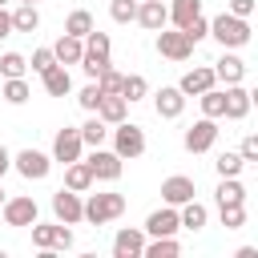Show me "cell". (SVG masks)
<instances>
[{
    "label": "cell",
    "mask_w": 258,
    "mask_h": 258,
    "mask_svg": "<svg viewBox=\"0 0 258 258\" xmlns=\"http://www.w3.org/2000/svg\"><path fill=\"white\" fill-rule=\"evenodd\" d=\"M40 81H44V93H48V97H64V93H73V77H69V69H64V64L44 69V73H40Z\"/></svg>",
    "instance_id": "cell-20"
},
{
    "label": "cell",
    "mask_w": 258,
    "mask_h": 258,
    "mask_svg": "<svg viewBox=\"0 0 258 258\" xmlns=\"http://www.w3.org/2000/svg\"><path fill=\"white\" fill-rule=\"evenodd\" d=\"M238 153H242V161H258V137H254V133H246Z\"/></svg>",
    "instance_id": "cell-43"
},
{
    "label": "cell",
    "mask_w": 258,
    "mask_h": 258,
    "mask_svg": "<svg viewBox=\"0 0 258 258\" xmlns=\"http://www.w3.org/2000/svg\"><path fill=\"white\" fill-rule=\"evenodd\" d=\"M177 222H181V230H202L206 222H210V210L198 202V198H189V202H181V210H177Z\"/></svg>",
    "instance_id": "cell-23"
},
{
    "label": "cell",
    "mask_w": 258,
    "mask_h": 258,
    "mask_svg": "<svg viewBox=\"0 0 258 258\" xmlns=\"http://www.w3.org/2000/svg\"><path fill=\"white\" fill-rule=\"evenodd\" d=\"M0 218H4L8 226H32V222L40 218V210H36L32 198H8V202L0 206Z\"/></svg>",
    "instance_id": "cell-12"
},
{
    "label": "cell",
    "mask_w": 258,
    "mask_h": 258,
    "mask_svg": "<svg viewBox=\"0 0 258 258\" xmlns=\"http://www.w3.org/2000/svg\"><path fill=\"white\" fill-rule=\"evenodd\" d=\"M8 169H12V153H8V149H4V145H0V177H4V173H8Z\"/></svg>",
    "instance_id": "cell-46"
},
{
    "label": "cell",
    "mask_w": 258,
    "mask_h": 258,
    "mask_svg": "<svg viewBox=\"0 0 258 258\" xmlns=\"http://www.w3.org/2000/svg\"><path fill=\"white\" fill-rule=\"evenodd\" d=\"M105 137H109V125H105L101 117H89V121L81 125V141H85V145L97 149V145H105Z\"/></svg>",
    "instance_id": "cell-30"
},
{
    "label": "cell",
    "mask_w": 258,
    "mask_h": 258,
    "mask_svg": "<svg viewBox=\"0 0 258 258\" xmlns=\"http://www.w3.org/2000/svg\"><path fill=\"white\" fill-rule=\"evenodd\" d=\"M113 153L125 161H133V157H141L145 153V133H141V125H129V121H117V129H113Z\"/></svg>",
    "instance_id": "cell-4"
},
{
    "label": "cell",
    "mask_w": 258,
    "mask_h": 258,
    "mask_svg": "<svg viewBox=\"0 0 258 258\" xmlns=\"http://www.w3.org/2000/svg\"><path fill=\"white\" fill-rule=\"evenodd\" d=\"M81 149H85V141H81V129H60L56 133V141H52V161H60V165H69V161H77L81 157Z\"/></svg>",
    "instance_id": "cell-13"
},
{
    "label": "cell",
    "mask_w": 258,
    "mask_h": 258,
    "mask_svg": "<svg viewBox=\"0 0 258 258\" xmlns=\"http://www.w3.org/2000/svg\"><path fill=\"white\" fill-rule=\"evenodd\" d=\"M81 52H85V40L81 36H60L56 44H52V56H56V64H81Z\"/></svg>",
    "instance_id": "cell-24"
},
{
    "label": "cell",
    "mask_w": 258,
    "mask_h": 258,
    "mask_svg": "<svg viewBox=\"0 0 258 258\" xmlns=\"http://www.w3.org/2000/svg\"><path fill=\"white\" fill-rule=\"evenodd\" d=\"M109 64H113V60H109V32H97V28H93V32L85 36V52H81V69H85V73H89V77L97 81V73H105Z\"/></svg>",
    "instance_id": "cell-3"
},
{
    "label": "cell",
    "mask_w": 258,
    "mask_h": 258,
    "mask_svg": "<svg viewBox=\"0 0 258 258\" xmlns=\"http://www.w3.org/2000/svg\"><path fill=\"white\" fill-rule=\"evenodd\" d=\"M194 194H198V185H194V177H185V173H173V177L161 181V198H165V206H181V202H189Z\"/></svg>",
    "instance_id": "cell-17"
},
{
    "label": "cell",
    "mask_w": 258,
    "mask_h": 258,
    "mask_svg": "<svg viewBox=\"0 0 258 258\" xmlns=\"http://www.w3.org/2000/svg\"><path fill=\"white\" fill-rule=\"evenodd\" d=\"M250 101H254L250 89H242V85H226V89H222V117L242 121V117L250 113Z\"/></svg>",
    "instance_id": "cell-11"
},
{
    "label": "cell",
    "mask_w": 258,
    "mask_h": 258,
    "mask_svg": "<svg viewBox=\"0 0 258 258\" xmlns=\"http://www.w3.org/2000/svg\"><path fill=\"white\" fill-rule=\"evenodd\" d=\"M121 214H125V194H89V202L81 210V222L105 226V222H113Z\"/></svg>",
    "instance_id": "cell-2"
},
{
    "label": "cell",
    "mask_w": 258,
    "mask_h": 258,
    "mask_svg": "<svg viewBox=\"0 0 258 258\" xmlns=\"http://www.w3.org/2000/svg\"><path fill=\"white\" fill-rule=\"evenodd\" d=\"M93 28H97V24H93V12H85V8L69 12V20H64V32H69V36H81V40H85Z\"/></svg>",
    "instance_id": "cell-28"
},
{
    "label": "cell",
    "mask_w": 258,
    "mask_h": 258,
    "mask_svg": "<svg viewBox=\"0 0 258 258\" xmlns=\"http://www.w3.org/2000/svg\"><path fill=\"white\" fill-rule=\"evenodd\" d=\"M214 77L226 81V85H242V77H246V60L234 56V52H226L222 60H214Z\"/></svg>",
    "instance_id": "cell-19"
},
{
    "label": "cell",
    "mask_w": 258,
    "mask_h": 258,
    "mask_svg": "<svg viewBox=\"0 0 258 258\" xmlns=\"http://www.w3.org/2000/svg\"><path fill=\"white\" fill-rule=\"evenodd\" d=\"M214 69H189L181 81H177V89L185 93V97H198V93H206V89H214Z\"/></svg>",
    "instance_id": "cell-21"
},
{
    "label": "cell",
    "mask_w": 258,
    "mask_h": 258,
    "mask_svg": "<svg viewBox=\"0 0 258 258\" xmlns=\"http://www.w3.org/2000/svg\"><path fill=\"white\" fill-rule=\"evenodd\" d=\"M32 246L36 250H73V230L64 222H52V226L32 222Z\"/></svg>",
    "instance_id": "cell-5"
},
{
    "label": "cell",
    "mask_w": 258,
    "mask_h": 258,
    "mask_svg": "<svg viewBox=\"0 0 258 258\" xmlns=\"http://www.w3.org/2000/svg\"><path fill=\"white\" fill-rule=\"evenodd\" d=\"M89 169H93V181H117L125 165H121V157H117L113 149H101V145H97V149L89 153Z\"/></svg>",
    "instance_id": "cell-9"
},
{
    "label": "cell",
    "mask_w": 258,
    "mask_h": 258,
    "mask_svg": "<svg viewBox=\"0 0 258 258\" xmlns=\"http://www.w3.org/2000/svg\"><path fill=\"white\" fill-rule=\"evenodd\" d=\"M125 113H129V101H125L121 93H105V97H101V105H97V117H101L105 125L125 121Z\"/></svg>",
    "instance_id": "cell-22"
},
{
    "label": "cell",
    "mask_w": 258,
    "mask_h": 258,
    "mask_svg": "<svg viewBox=\"0 0 258 258\" xmlns=\"http://www.w3.org/2000/svg\"><path fill=\"white\" fill-rule=\"evenodd\" d=\"M153 109H157V117L173 121V117H181V109H185V93H181L177 85H165V89L153 93Z\"/></svg>",
    "instance_id": "cell-15"
},
{
    "label": "cell",
    "mask_w": 258,
    "mask_h": 258,
    "mask_svg": "<svg viewBox=\"0 0 258 258\" xmlns=\"http://www.w3.org/2000/svg\"><path fill=\"white\" fill-rule=\"evenodd\" d=\"M157 52L165 60H189L194 56V40L181 28H157Z\"/></svg>",
    "instance_id": "cell-6"
},
{
    "label": "cell",
    "mask_w": 258,
    "mask_h": 258,
    "mask_svg": "<svg viewBox=\"0 0 258 258\" xmlns=\"http://www.w3.org/2000/svg\"><path fill=\"white\" fill-rule=\"evenodd\" d=\"M141 250H145V230H133V226L117 230V238H113V258H141Z\"/></svg>",
    "instance_id": "cell-18"
},
{
    "label": "cell",
    "mask_w": 258,
    "mask_h": 258,
    "mask_svg": "<svg viewBox=\"0 0 258 258\" xmlns=\"http://www.w3.org/2000/svg\"><path fill=\"white\" fill-rule=\"evenodd\" d=\"M28 97H32V89H28L24 77H4V101L8 105H24Z\"/></svg>",
    "instance_id": "cell-29"
},
{
    "label": "cell",
    "mask_w": 258,
    "mask_h": 258,
    "mask_svg": "<svg viewBox=\"0 0 258 258\" xmlns=\"http://www.w3.org/2000/svg\"><path fill=\"white\" fill-rule=\"evenodd\" d=\"M145 93H149V85H145V77H137V73H133V77H121V97H125L129 105H133V101H141Z\"/></svg>",
    "instance_id": "cell-34"
},
{
    "label": "cell",
    "mask_w": 258,
    "mask_h": 258,
    "mask_svg": "<svg viewBox=\"0 0 258 258\" xmlns=\"http://www.w3.org/2000/svg\"><path fill=\"white\" fill-rule=\"evenodd\" d=\"M133 20L141 28H149V32H157V28L169 24V8H165V0H137V16Z\"/></svg>",
    "instance_id": "cell-16"
},
{
    "label": "cell",
    "mask_w": 258,
    "mask_h": 258,
    "mask_svg": "<svg viewBox=\"0 0 258 258\" xmlns=\"http://www.w3.org/2000/svg\"><path fill=\"white\" fill-rule=\"evenodd\" d=\"M181 32H185V36L198 44V40H206V36H210V20H206V16H194V20H189Z\"/></svg>",
    "instance_id": "cell-40"
},
{
    "label": "cell",
    "mask_w": 258,
    "mask_h": 258,
    "mask_svg": "<svg viewBox=\"0 0 258 258\" xmlns=\"http://www.w3.org/2000/svg\"><path fill=\"white\" fill-rule=\"evenodd\" d=\"M177 230H181L177 206H161V210H153V214L145 218V234H149V238H169V234H177Z\"/></svg>",
    "instance_id": "cell-14"
},
{
    "label": "cell",
    "mask_w": 258,
    "mask_h": 258,
    "mask_svg": "<svg viewBox=\"0 0 258 258\" xmlns=\"http://www.w3.org/2000/svg\"><path fill=\"white\" fill-rule=\"evenodd\" d=\"M234 202H246V185L238 177H222L218 185V206H234Z\"/></svg>",
    "instance_id": "cell-31"
},
{
    "label": "cell",
    "mask_w": 258,
    "mask_h": 258,
    "mask_svg": "<svg viewBox=\"0 0 258 258\" xmlns=\"http://www.w3.org/2000/svg\"><path fill=\"white\" fill-rule=\"evenodd\" d=\"M28 64H32V73H44V69H52V64H56V56H52V48H36Z\"/></svg>",
    "instance_id": "cell-42"
},
{
    "label": "cell",
    "mask_w": 258,
    "mask_h": 258,
    "mask_svg": "<svg viewBox=\"0 0 258 258\" xmlns=\"http://www.w3.org/2000/svg\"><path fill=\"white\" fill-rule=\"evenodd\" d=\"M4 4H8V0H0V8H4Z\"/></svg>",
    "instance_id": "cell-49"
},
{
    "label": "cell",
    "mask_w": 258,
    "mask_h": 258,
    "mask_svg": "<svg viewBox=\"0 0 258 258\" xmlns=\"http://www.w3.org/2000/svg\"><path fill=\"white\" fill-rule=\"evenodd\" d=\"M36 28H40L36 4H20V8L12 12V32H36Z\"/></svg>",
    "instance_id": "cell-27"
},
{
    "label": "cell",
    "mask_w": 258,
    "mask_h": 258,
    "mask_svg": "<svg viewBox=\"0 0 258 258\" xmlns=\"http://www.w3.org/2000/svg\"><path fill=\"white\" fill-rule=\"evenodd\" d=\"M101 97H105V93H101V85H97V81H89V85L81 89V97H77V101H81V109H89V113H97V105H101Z\"/></svg>",
    "instance_id": "cell-39"
},
{
    "label": "cell",
    "mask_w": 258,
    "mask_h": 258,
    "mask_svg": "<svg viewBox=\"0 0 258 258\" xmlns=\"http://www.w3.org/2000/svg\"><path fill=\"white\" fill-rule=\"evenodd\" d=\"M181 246L173 242V234L169 238H153V242H145V250H141V258H173Z\"/></svg>",
    "instance_id": "cell-33"
},
{
    "label": "cell",
    "mask_w": 258,
    "mask_h": 258,
    "mask_svg": "<svg viewBox=\"0 0 258 258\" xmlns=\"http://www.w3.org/2000/svg\"><path fill=\"white\" fill-rule=\"evenodd\" d=\"M202 97V117H222V89H206V93H198Z\"/></svg>",
    "instance_id": "cell-36"
},
{
    "label": "cell",
    "mask_w": 258,
    "mask_h": 258,
    "mask_svg": "<svg viewBox=\"0 0 258 258\" xmlns=\"http://www.w3.org/2000/svg\"><path fill=\"white\" fill-rule=\"evenodd\" d=\"M12 169H16L20 177H28V181H40V177H48L52 157H48V153H40V149H20V153L12 157Z\"/></svg>",
    "instance_id": "cell-7"
},
{
    "label": "cell",
    "mask_w": 258,
    "mask_h": 258,
    "mask_svg": "<svg viewBox=\"0 0 258 258\" xmlns=\"http://www.w3.org/2000/svg\"><path fill=\"white\" fill-rule=\"evenodd\" d=\"M165 8H169V20H173L177 28H185L194 16H202V0H169Z\"/></svg>",
    "instance_id": "cell-26"
},
{
    "label": "cell",
    "mask_w": 258,
    "mask_h": 258,
    "mask_svg": "<svg viewBox=\"0 0 258 258\" xmlns=\"http://www.w3.org/2000/svg\"><path fill=\"white\" fill-rule=\"evenodd\" d=\"M210 36L222 44V48H242V44H250V20H242V16H234V12H222V16H214L210 20Z\"/></svg>",
    "instance_id": "cell-1"
},
{
    "label": "cell",
    "mask_w": 258,
    "mask_h": 258,
    "mask_svg": "<svg viewBox=\"0 0 258 258\" xmlns=\"http://www.w3.org/2000/svg\"><path fill=\"white\" fill-rule=\"evenodd\" d=\"M214 141H218V121L214 117H202L185 129V149L189 153H206V149H214Z\"/></svg>",
    "instance_id": "cell-8"
},
{
    "label": "cell",
    "mask_w": 258,
    "mask_h": 258,
    "mask_svg": "<svg viewBox=\"0 0 258 258\" xmlns=\"http://www.w3.org/2000/svg\"><path fill=\"white\" fill-rule=\"evenodd\" d=\"M230 12H234V16H242V20H250V12H254V0H230Z\"/></svg>",
    "instance_id": "cell-44"
},
{
    "label": "cell",
    "mask_w": 258,
    "mask_h": 258,
    "mask_svg": "<svg viewBox=\"0 0 258 258\" xmlns=\"http://www.w3.org/2000/svg\"><path fill=\"white\" fill-rule=\"evenodd\" d=\"M24 69H28V60L20 52H4L0 56V77H24Z\"/></svg>",
    "instance_id": "cell-35"
},
{
    "label": "cell",
    "mask_w": 258,
    "mask_h": 258,
    "mask_svg": "<svg viewBox=\"0 0 258 258\" xmlns=\"http://www.w3.org/2000/svg\"><path fill=\"white\" fill-rule=\"evenodd\" d=\"M0 206H4V189H0Z\"/></svg>",
    "instance_id": "cell-48"
},
{
    "label": "cell",
    "mask_w": 258,
    "mask_h": 258,
    "mask_svg": "<svg viewBox=\"0 0 258 258\" xmlns=\"http://www.w3.org/2000/svg\"><path fill=\"white\" fill-rule=\"evenodd\" d=\"M20 4H40V0H20Z\"/></svg>",
    "instance_id": "cell-47"
},
{
    "label": "cell",
    "mask_w": 258,
    "mask_h": 258,
    "mask_svg": "<svg viewBox=\"0 0 258 258\" xmlns=\"http://www.w3.org/2000/svg\"><path fill=\"white\" fill-rule=\"evenodd\" d=\"M93 185V169H89V161H69L64 165V189H77V194H85Z\"/></svg>",
    "instance_id": "cell-25"
},
{
    "label": "cell",
    "mask_w": 258,
    "mask_h": 258,
    "mask_svg": "<svg viewBox=\"0 0 258 258\" xmlns=\"http://www.w3.org/2000/svg\"><path fill=\"white\" fill-rule=\"evenodd\" d=\"M81 210H85V202H81V194L77 189H56L52 194V214H56V222H64V226H77L81 222Z\"/></svg>",
    "instance_id": "cell-10"
},
{
    "label": "cell",
    "mask_w": 258,
    "mask_h": 258,
    "mask_svg": "<svg viewBox=\"0 0 258 258\" xmlns=\"http://www.w3.org/2000/svg\"><path fill=\"white\" fill-rule=\"evenodd\" d=\"M97 85H101V93H121V73L109 64L105 73H97Z\"/></svg>",
    "instance_id": "cell-41"
},
{
    "label": "cell",
    "mask_w": 258,
    "mask_h": 258,
    "mask_svg": "<svg viewBox=\"0 0 258 258\" xmlns=\"http://www.w3.org/2000/svg\"><path fill=\"white\" fill-rule=\"evenodd\" d=\"M109 16H113L117 24H129V20L137 16V0H109Z\"/></svg>",
    "instance_id": "cell-38"
},
{
    "label": "cell",
    "mask_w": 258,
    "mask_h": 258,
    "mask_svg": "<svg viewBox=\"0 0 258 258\" xmlns=\"http://www.w3.org/2000/svg\"><path fill=\"white\" fill-rule=\"evenodd\" d=\"M222 210V226L226 230H238L242 222H246V202H234V206H218Z\"/></svg>",
    "instance_id": "cell-37"
},
{
    "label": "cell",
    "mask_w": 258,
    "mask_h": 258,
    "mask_svg": "<svg viewBox=\"0 0 258 258\" xmlns=\"http://www.w3.org/2000/svg\"><path fill=\"white\" fill-rule=\"evenodd\" d=\"M4 36H12V16L0 8V40H4Z\"/></svg>",
    "instance_id": "cell-45"
},
{
    "label": "cell",
    "mask_w": 258,
    "mask_h": 258,
    "mask_svg": "<svg viewBox=\"0 0 258 258\" xmlns=\"http://www.w3.org/2000/svg\"><path fill=\"white\" fill-rule=\"evenodd\" d=\"M214 169H218V177H238L242 169H246V161H242V153H218V161H214Z\"/></svg>",
    "instance_id": "cell-32"
}]
</instances>
